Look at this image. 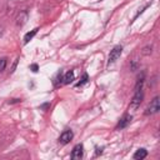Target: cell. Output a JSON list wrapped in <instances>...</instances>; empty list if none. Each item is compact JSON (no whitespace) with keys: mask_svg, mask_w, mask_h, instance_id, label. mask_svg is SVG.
<instances>
[{"mask_svg":"<svg viewBox=\"0 0 160 160\" xmlns=\"http://www.w3.org/2000/svg\"><path fill=\"white\" fill-rule=\"evenodd\" d=\"M142 99H144V91H142V89L135 90L134 96H132V99H131V101H130L129 109H131L132 111H135V110L140 106V104L142 102Z\"/></svg>","mask_w":160,"mask_h":160,"instance_id":"cell-1","label":"cell"},{"mask_svg":"<svg viewBox=\"0 0 160 160\" xmlns=\"http://www.w3.org/2000/svg\"><path fill=\"white\" fill-rule=\"evenodd\" d=\"M122 54V46L121 45H116L114 46L111 50H110V54H109V58H108V65H111L114 64Z\"/></svg>","mask_w":160,"mask_h":160,"instance_id":"cell-2","label":"cell"},{"mask_svg":"<svg viewBox=\"0 0 160 160\" xmlns=\"http://www.w3.org/2000/svg\"><path fill=\"white\" fill-rule=\"evenodd\" d=\"M159 110H160V102H159V96H155L151 101H150V104H149V106L146 108V110H145V115L148 116V115H154V114H156V112H159Z\"/></svg>","mask_w":160,"mask_h":160,"instance_id":"cell-3","label":"cell"},{"mask_svg":"<svg viewBox=\"0 0 160 160\" xmlns=\"http://www.w3.org/2000/svg\"><path fill=\"white\" fill-rule=\"evenodd\" d=\"M82 155H84V145L82 144H76L71 150V154H70L71 159L72 160H80L82 158Z\"/></svg>","mask_w":160,"mask_h":160,"instance_id":"cell-4","label":"cell"},{"mask_svg":"<svg viewBox=\"0 0 160 160\" xmlns=\"http://www.w3.org/2000/svg\"><path fill=\"white\" fill-rule=\"evenodd\" d=\"M131 119H132V116L130 115V114H125V115H122V118L119 120V122H118V125H116V130H121V129H125L129 124H130V121H131Z\"/></svg>","mask_w":160,"mask_h":160,"instance_id":"cell-5","label":"cell"},{"mask_svg":"<svg viewBox=\"0 0 160 160\" xmlns=\"http://www.w3.org/2000/svg\"><path fill=\"white\" fill-rule=\"evenodd\" d=\"M72 138H74V132L71 130H65V131L61 132V135L59 138V142L62 144V145H65V144L70 142L72 140Z\"/></svg>","mask_w":160,"mask_h":160,"instance_id":"cell-6","label":"cell"},{"mask_svg":"<svg viewBox=\"0 0 160 160\" xmlns=\"http://www.w3.org/2000/svg\"><path fill=\"white\" fill-rule=\"evenodd\" d=\"M26 21H28V12L26 11H21L16 18V25L18 26H22Z\"/></svg>","mask_w":160,"mask_h":160,"instance_id":"cell-7","label":"cell"},{"mask_svg":"<svg viewBox=\"0 0 160 160\" xmlns=\"http://www.w3.org/2000/svg\"><path fill=\"white\" fill-rule=\"evenodd\" d=\"M74 80H75V72H74V70H69L64 75V78H62V82L64 84H71Z\"/></svg>","mask_w":160,"mask_h":160,"instance_id":"cell-8","label":"cell"},{"mask_svg":"<svg viewBox=\"0 0 160 160\" xmlns=\"http://www.w3.org/2000/svg\"><path fill=\"white\" fill-rule=\"evenodd\" d=\"M148 156V150L146 149H144V148H141V149H139V150H136V152L134 154V159L135 160H142V159H145Z\"/></svg>","mask_w":160,"mask_h":160,"instance_id":"cell-9","label":"cell"},{"mask_svg":"<svg viewBox=\"0 0 160 160\" xmlns=\"http://www.w3.org/2000/svg\"><path fill=\"white\" fill-rule=\"evenodd\" d=\"M38 30H39V28H34L32 30H30L29 32H26V34L24 35V44H28V42L38 34Z\"/></svg>","mask_w":160,"mask_h":160,"instance_id":"cell-10","label":"cell"},{"mask_svg":"<svg viewBox=\"0 0 160 160\" xmlns=\"http://www.w3.org/2000/svg\"><path fill=\"white\" fill-rule=\"evenodd\" d=\"M89 81V75L86 74V72H84L82 74V76H81V79H80V81L79 82H76V86L79 88V86H82L84 84H86Z\"/></svg>","mask_w":160,"mask_h":160,"instance_id":"cell-11","label":"cell"},{"mask_svg":"<svg viewBox=\"0 0 160 160\" xmlns=\"http://www.w3.org/2000/svg\"><path fill=\"white\" fill-rule=\"evenodd\" d=\"M62 72L61 71H59L58 74H56V76L54 78V86H59V82L61 84V80H62Z\"/></svg>","mask_w":160,"mask_h":160,"instance_id":"cell-12","label":"cell"},{"mask_svg":"<svg viewBox=\"0 0 160 160\" xmlns=\"http://www.w3.org/2000/svg\"><path fill=\"white\" fill-rule=\"evenodd\" d=\"M6 64H8V61H6V58H2V59H0V72H2V71L5 70V68H6Z\"/></svg>","mask_w":160,"mask_h":160,"instance_id":"cell-13","label":"cell"},{"mask_svg":"<svg viewBox=\"0 0 160 160\" xmlns=\"http://www.w3.org/2000/svg\"><path fill=\"white\" fill-rule=\"evenodd\" d=\"M151 51H152V46L150 45V46H145V48L142 49L141 54H142V55H150V54H151Z\"/></svg>","mask_w":160,"mask_h":160,"instance_id":"cell-14","label":"cell"},{"mask_svg":"<svg viewBox=\"0 0 160 160\" xmlns=\"http://www.w3.org/2000/svg\"><path fill=\"white\" fill-rule=\"evenodd\" d=\"M149 6H150V4H146V5H145V6H144V8H141V9H140V10H139V11H138V12H136V15H135V16H134V20H135V19H136V18H138V16H139V15H140V14H142V12H144V10H145V9H148V8H149Z\"/></svg>","mask_w":160,"mask_h":160,"instance_id":"cell-15","label":"cell"},{"mask_svg":"<svg viewBox=\"0 0 160 160\" xmlns=\"http://www.w3.org/2000/svg\"><path fill=\"white\" fill-rule=\"evenodd\" d=\"M18 62H19V58H16V59L14 60L12 65H11V69H10V72H11V74L15 71V69H16V66H18Z\"/></svg>","mask_w":160,"mask_h":160,"instance_id":"cell-16","label":"cell"},{"mask_svg":"<svg viewBox=\"0 0 160 160\" xmlns=\"http://www.w3.org/2000/svg\"><path fill=\"white\" fill-rule=\"evenodd\" d=\"M30 70H31L32 72H38V71H39V65H38V64H31V65H30Z\"/></svg>","mask_w":160,"mask_h":160,"instance_id":"cell-17","label":"cell"},{"mask_svg":"<svg viewBox=\"0 0 160 160\" xmlns=\"http://www.w3.org/2000/svg\"><path fill=\"white\" fill-rule=\"evenodd\" d=\"M20 101H21V99H12V100H10L9 102L12 104V102H20Z\"/></svg>","mask_w":160,"mask_h":160,"instance_id":"cell-18","label":"cell"},{"mask_svg":"<svg viewBox=\"0 0 160 160\" xmlns=\"http://www.w3.org/2000/svg\"><path fill=\"white\" fill-rule=\"evenodd\" d=\"M50 106V104L49 102H46V104H42L41 106H40V109H46V108H49Z\"/></svg>","mask_w":160,"mask_h":160,"instance_id":"cell-19","label":"cell"},{"mask_svg":"<svg viewBox=\"0 0 160 160\" xmlns=\"http://www.w3.org/2000/svg\"><path fill=\"white\" fill-rule=\"evenodd\" d=\"M101 152H102V148H100V149L96 148V155H99V154H101Z\"/></svg>","mask_w":160,"mask_h":160,"instance_id":"cell-20","label":"cell"}]
</instances>
